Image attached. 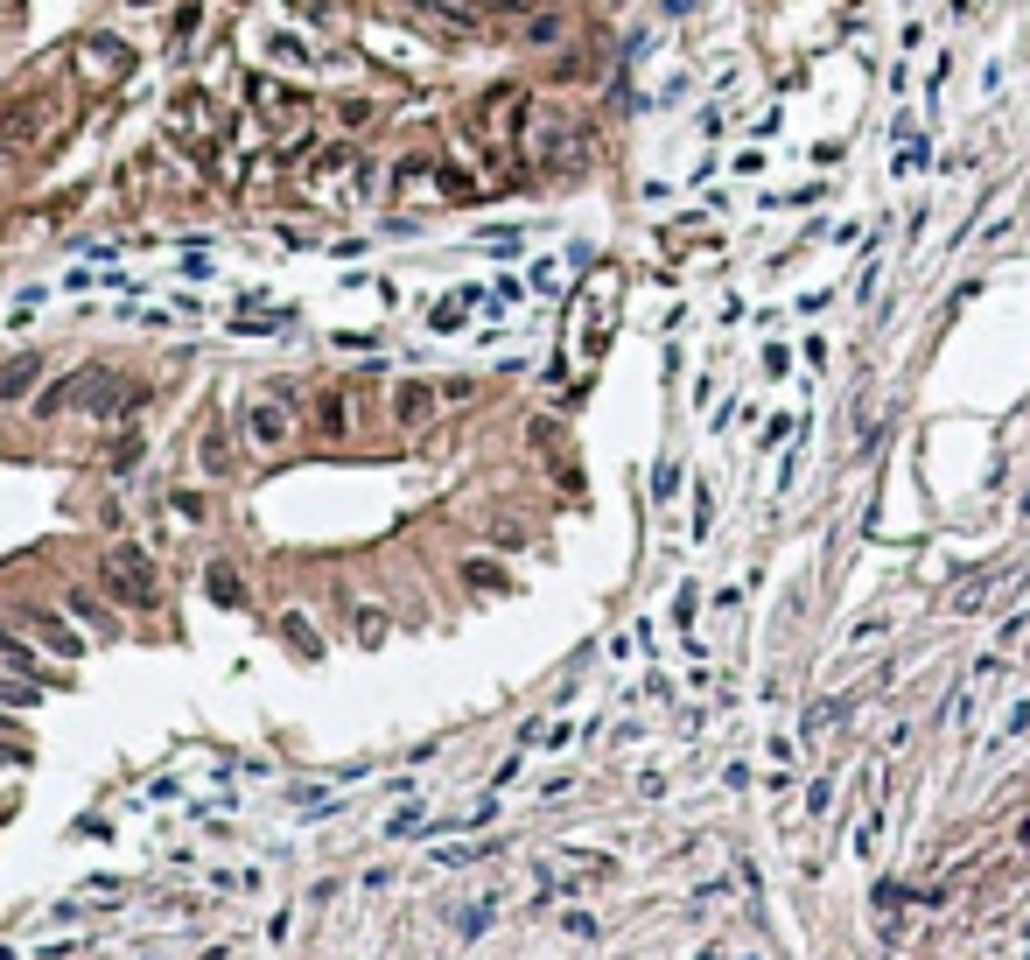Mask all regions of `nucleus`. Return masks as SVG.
Returning a JSON list of instances; mask_svg holds the SVG:
<instances>
[{"label":"nucleus","mask_w":1030,"mask_h":960,"mask_svg":"<svg viewBox=\"0 0 1030 960\" xmlns=\"http://www.w3.org/2000/svg\"><path fill=\"white\" fill-rule=\"evenodd\" d=\"M99 575H106V589H112V597H120L127 610H155V603H162L155 561H147V554L133 547V541H120V547H106V568H99Z\"/></svg>","instance_id":"nucleus-1"},{"label":"nucleus","mask_w":1030,"mask_h":960,"mask_svg":"<svg viewBox=\"0 0 1030 960\" xmlns=\"http://www.w3.org/2000/svg\"><path fill=\"white\" fill-rule=\"evenodd\" d=\"M56 120V91H22V99H8L0 106V141H35V133H43Z\"/></svg>","instance_id":"nucleus-2"},{"label":"nucleus","mask_w":1030,"mask_h":960,"mask_svg":"<svg viewBox=\"0 0 1030 960\" xmlns=\"http://www.w3.org/2000/svg\"><path fill=\"white\" fill-rule=\"evenodd\" d=\"M288 435H295L288 393H266V400L245 407V441H253V449H288Z\"/></svg>","instance_id":"nucleus-3"},{"label":"nucleus","mask_w":1030,"mask_h":960,"mask_svg":"<svg viewBox=\"0 0 1030 960\" xmlns=\"http://www.w3.org/2000/svg\"><path fill=\"white\" fill-rule=\"evenodd\" d=\"M22 624H29L35 639H43V645L56 652V659H78V652H85V639H78V631H70L64 618H56V610H43V603H29V610H22Z\"/></svg>","instance_id":"nucleus-4"},{"label":"nucleus","mask_w":1030,"mask_h":960,"mask_svg":"<svg viewBox=\"0 0 1030 960\" xmlns=\"http://www.w3.org/2000/svg\"><path fill=\"white\" fill-rule=\"evenodd\" d=\"M35 379H43V351H14L0 364V400H29Z\"/></svg>","instance_id":"nucleus-5"},{"label":"nucleus","mask_w":1030,"mask_h":960,"mask_svg":"<svg viewBox=\"0 0 1030 960\" xmlns=\"http://www.w3.org/2000/svg\"><path fill=\"white\" fill-rule=\"evenodd\" d=\"M64 610H70V618H78L85 631H99V639H120V618H112V610H106L99 597H91V589H70Z\"/></svg>","instance_id":"nucleus-6"},{"label":"nucleus","mask_w":1030,"mask_h":960,"mask_svg":"<svg viewBox=\"0 0 1030 960\" xmlns=\"http://www.w3.org/2000/svg\"><path fill=\"white\" fill-rule=\"evenodd\" d=\"M85 70L127 78V70H133V50H120V35H91V43H85Z\"/></svg>","instance_id":"nucleus-7"},{"label":"nucleus","mask_w":1030,"mask_h":960,"mask_svg":"<svg viewBox=\"0 0 1030 960\" xmlns=\"http://www.w3.org/2000/svg\"><path fill=\"white\" fill-rule=\"evenodd\" d=\"M428 414H435V386H421V379H407V386L393 393V421H407V428H421Z\"/></svg>","instance_id":"nucleus-8"},{"label":"nucleus","mask_w":1030,"mask_h":960,"mask_svg":"<svg viewBox=\"0 0 1030 960\" xmlns=\"http://www.w3.org/2000/svg\"><path fill=\"white\" fill-rule=\"evenodd\" d=\"M0 666H8V674H22V680H35V687H43V659H35V652H29L22 639H14L8 624H0Z\"/></svg>","instance_id":"nucleus-9"},{"label":"nucleus","mask_w":1030,"mask_h":960,"mask_svg":"<svg viewBox=\"0 0 1030 960\" xmlns=\"http://www.w3.org/2000/svg\"><path fill=\"white\" fill-rule=\"evenodd\" d=\"M204 597H211V603H224V610H239V603H245V582H239V568L211 561V568H204Z\"/></svg>","instance_id":"nucleus-10"},{"label":"nucleus","mask_w":1030,"mask_h":960,"mask_svg":"<svg viewBox=\"0 0 1030 960\" xmlns=\"http://www.w3.org/2000/svg\"><path fill=\"white\" fill-rule=\"evenodd\" d=\"M470 302H476V295H470V287H463V295H442V302H435V309H428V330H442V337H449V330H463V316H470Z\"/></svg>","instance_id":"nucleus-11"},{"label":"nucleus","mask_w":1030,"mask_h":960,"mask_svg":"<svg viewBox=\"0 0 1030 960\" xmlns=\"http://www.w3.org/2000/svg\"><path fill=\"white\" fill-rule=\"evenodd\" d=\"M281 639H288L302 659H322V639H316V624L302 618V610H288V618H281Z\"/></svg>","instance_id":"nucleus-12"},{"label":"nucleus","mask_w":1030,"mask_h":960,"mask_svg":"<svg viewBox=\"0 0 1030 960\" xmlns=\"http://www.w3.org/2000/svg\"><path fill=\"white\" fill-rule=\"evenodd\" d=\"M428 828H435L428 806H399V814L386 820V834H393V841H414V834H428Z\"/></svg>","instance_id":"nucleus-13"},{"label":"nucleus","mask_w":1030,"mask_h":960,"mask_svg":"<svg viewBox=\"0 0 1030 960\" xmlns=\"http://www.w3.org/2000/svg\"><path fill=\"white\" fill-rule=\"evenodd\" d=\"M491 912H498V897H476V905H463V912H456V932H463V939H484Z\"/></svg>","instance_id":"nucleus-14"},{"label":"nucleus","mask_w":1030,"mask_h":960,"mask_svg":"<svg viewBox=\"0 0 1030 960\" xmlns=\"http://www.w3.org/2000/svg\"><path fill=\"white\" fill-rule=\"evenodd\" d=\"M0 701H22V708H29V701H43V687L22 680V674H0Z\"/></svg>","instance_id":"nucleus-15"},{"label":"nucleus","mask_w":1030,"mask_h":960,"mask_svg":"<svg viewBox=\"0 0 1030 960\" xmlns=\"http://www.w3.org/2000/svg\"><path fill=\"white\" fill-rule=\"evenodd\" d=\"M316 414H322V435H343V428H351V407H343V393H330Z\"/></svg>","instance_id":"nucleus-16"},{"label":"nucleus","mask_w":1030,"mask_h":960,"mask_svg":"<svg viewBox=\"0 0 1030 960\" xmlns=\"http://www.w3.org/2000/svg\"><path fill=\"white\" fill-rule=\"evenodd\" d=\"M197 456H204V470H224V463H232V449H224V428L204 435V441H197Z\"/></svg>","instance_id":"nucleus-17"},{"label":"nucleus","mask_w":1030,"mask_h":960,"mask_svg":"<svg viewBox=\"0 0 1030 960\" xmlns=\"http://www.w3.org/2000/svg\"><path fill=\"white\" fill-rule=\"evenodd\" d=\"M876 841H884V806H876L863 828H855V855H876Z\"/></svg>","instance_id":"nucleus-18"},{"label":"nucleus","mask_w":1030,"mask_h":960,"mask_svg":"<svg viewBox=\"0 0 1030 960\" xmlns=\"http://www.w3.org/2000/svg\"><path fill=\"white\" fill-rule=\"evenodd\" d=\"M555 35H561V14H533V22H526V43H540V50H547Z\"/></svg>","instance_id":"nucleus-19"},{"label":"nucleus","mask_w":1030,"mask_h":960,"mask_svg":"<svg viewBox=\"0 0 1030 960\" xmlns=\"http://www.w3.org/2000/svg\"><path fill=\"white\" fill-rule=\"evenodd\" d=\"M694 610H701V597H694V582H687V589H680V597H673V624L687 631V624H694Z\"/></svg>","instance_id":"nucleus-20"},{"label":"nucleus","mask_w":1030,"mask_h":960,"mask_svg":"<svg viewBox=\"0 0 1030 960\" xmlns=\"http://www.w3.org/2000/svg\"><path fill=\"white\" fill-rule=\"evenodd\" d=\"M14 764H29V743L22 737H0V772H14Z\"/></svg>","instance_id":"nucleus-21"},{"label":"nucleus","mask_w":1030,"mask_h":960,"mask_svg":"<svg viewBox=\"0 0 1030 960\" xmlns=\"http://www.w3.org/2000/svg\"><path fill=\"white\" fill-rule=\"evenodd\" d=\"M274 56H281V64H309V50H302V35H274Z\"/></svg>","instance_id":"nucleus-22"},{"label":"nucleus","mask_w":1030,"mask_h":960,"mask_svg":"<svg viewBox=\"0 0 1030 960\" xmlns=\"http://www.w3.org/2000/svg\"><path fill=\"white\" fill-rule=\"evenodd\" d=\"M358 639L379 645V639H386V618H379V610H358Z\"/></svg>","instance_id":"nucleus-23"},{"label":"nucleus","mask_w":1030,"mask_h":960,"mask_svg":"<svg viewBox=\"0 0 1030 960\" xmlns=\"http://www.w3.org/2000/svg\"><path fill=\"white\" fill-rule=\"evenodd\" d=\"M463 575H470V582H476V589H505V575H498V568H491V561H470Z\"/></svg>","instance_id":"nucleus-24"},{"label":"nucleus","mask_w":1030,"mask_h":960,"mask_svg":"<svg viewBox=\"0 0 1030 960\" xmlns=\"http://www.w3.org/2000/svg\"><path fill=\"white\" fill-rule=\"evenodd\" d=\"M476 855H491L484 841H470V849H442V855H435V862H442V870H456V862H476Z\"/></svg>","instance_id":"nucleus-25"},{"label":"nucleus","mask_w":1030,"mask_h":960,"mask_svg":"<svg viewBox=\"0 0 1030 960\" xmlns=\"http://www.w3.org/2000/svg\"><path fill=\"white\" fill-rule=\"evenodd\" d=\"M337 120H343V127H365V120H372V106H365V99H343V106H337Z\"/></svg>","instance_id":"nucleus-26"},{"label":"nucleus","mask_w":1030,"mask_h":960,"mask_svg":"<svg viewBox=\"0 0 1030 960\" xmlns=\"http://www.w3.org/2000/svg\"><path fill=\"white\" fill-rule=\"evenodd\" d=\"M828 799H834V778H813V793H807V814H828Z\"/></svg>","instance_id":"nucleus-27"},{"label":"nucleus","mask_w":1030,"mask_h":960,"mask_svg":"<svg viewBox=\"0 0 1030 960\" xmlns=\"http://www.w3.org/2000/svg\"><path fill=\"white\" fill-rule=\"evenodd\" d=\"M561 932H576V939H596V918H589V912H568V918H561Z\"/></svg>","instance_id":"nucleus-28"},{"label":"nucleus","mask_w":1030,"mask_h":960,"mask_svg":"<svg viewBox=\"0 0 1030 960\" xmlns=\"http://www.w3.org/2000/svg\"><path fill=\"white\" fill-rule=\"evenodd\" d=\"M1023 624H1030V610H1017V618H1009V624H1002V639H1017V631H1023Z\"/></svg>","instance_id":"nucleus-29"},{"label":"nucleus","mask_w":1030,"mask_h":960,"mask_svg":"<svg viewBox=\"0 0 1030 960\" xmlns=\"http://www.w3.org/2000/svg\"><path fill=\"white\" fill-rule=\"evenodd\" d=\"M8 162H14V141H0V168H8Z\"/></svg>","instance_id":"nucleus-30"}]
</instances>
